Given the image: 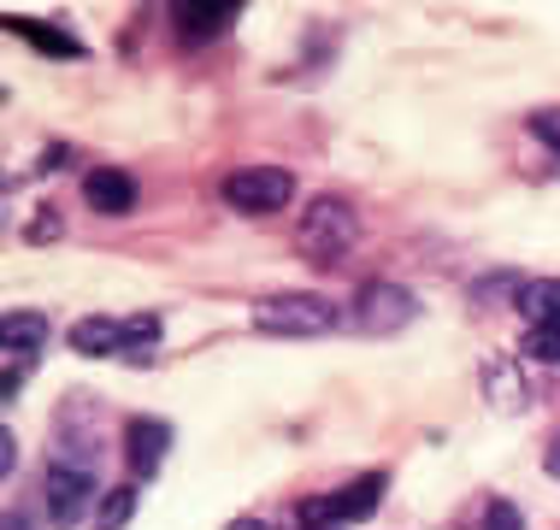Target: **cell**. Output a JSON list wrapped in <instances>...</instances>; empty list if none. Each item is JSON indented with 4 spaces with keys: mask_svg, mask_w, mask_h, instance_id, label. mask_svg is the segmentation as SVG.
<instances>
[{
    "mask_svg": "<svg viewBox=\"0 0 560 530\" xmlns=\"http://www.w3.org/2000/svg\"><path fill=\"white\" fill-rule=\"evenodd\" d=\"M42 348H48V318L30 313V307L0 313V360H19V366H30V360H42Z\"/></svg>",
    "mask_w": 560,
    "mask_h": 530,
    "instance_id": "cell-9",
    "label": "cell"
},
{
    "mask_svg": "<svg viewBox=\"0 0 560 530\" xmlns=\"http://www.w3.org/2000/svg\"><path fill=\"white\" fill-rule=\"evenodd\" d=\"M224 530H271V525H266V519H231Z\"/></svg>",
    "mask_w": 560,
    "mask_h": 530,
    "instance_id": "cell-23",
    "label": "cell"
},
{
    "mask_svg": "<svg viewBox=\"0 0 560 530\" xmlns=\"http://www.w3.org/2000/svg\"><path fill=\"white\" fill-rule=\"evenodd\" d=\"M7 24L19 30L24 42H36L42 54H54V59H78V54H83V42L66 36V30H54V24H36V19H7Z\"/></svg>",
    "mask_w": 560,
    "mask_h": 530,
    "instance_id": "cell-14",
    "label": "cell"
},
{
    "mask_svg": "<svg viewBox=\"0 0 560 530\" xmlns=\"http://www.w3.org/2000/svg\"><path fill=\"white\" fill-rule=\"evenodd\" d=\"M42 495H48V519L54 525H78V519H89V507H101V478L95 472H83V466H48V478H42Z\"/></svg>",
    "mask_w": 560,
    "mask_h": 530,
    "instance_id": "cell-6",
    "label": "cell"
},
{
    "mask_svg": "<svg viewBox=\"0 0 560 530\" xmlns=\"http://www.w3.org/2000/svg\"><path fill=\"white\" fill-rule=\"evenodd\" d=\"M59 236V219L48 212V219H30V231H24V242H54Z\"/></svg>",
    "mask_w": 560,
    "mask_h": 530,
    "instance_id": "cell-21",
    "label": "cell"
},
{
    "mask_svg": "<svg viewBox=\"0 0 560 530\" xmlns=\"http://www.w3.org/2000/svg\"><path fill=\"white\" fill-rule=\"evenodd\" d=\"M7 530H30V519L24 513H7Z\"/></svg>",
    "mask_w": 560,
    "mask_h": 530,
    "instance_id": "cell-24",
    "label": "cell"
},
{
    "mask_svg": "<svg viewBox=\"0 0 560 530\" xmlns=\"http://www.w3.org/2000/svg\"><path fill=\"white\" fill-rule=\"evenodd\" d=\"M236 0H184V7L172 12L177 19V36H189V42H213V36H224V30L236 24Z\"/></svg>",
    "mask_w": 560,
    "mask_h": 530,
    "instance_id": "cell-12",
    "label": "cell"
},
{
    "mask_svg": "<svg viewBox=\"0 0 560 530\" xmlns=\"http://www.w3.org/2000/svg\"><path fill=\"white\" fill-rule=\"evenodd\" d=\"M224 201H231L242 219L283 212L295 201V172H283V165H236V172L224 177Z\"/></svg>",
    "mask_w": 560,
    "mask_h": 530,
    "instance_id": "cell-4",
    "label": "cell"
},
{
    "mask_svg": "<svg viewBox=\"0 0 560 530\" xmlns=\"http://www.w3.org/2000/svg\"><path fill=\"white\" fill-rule=\"evenodd\" d=\"M19 472V431L7 424V436H0V478H12Z\"/></svg>",
    "mask_w": 560,
    "mask_h": 530,
    "instance_id": "cell-20",
    "label": "cell"
},
{
    "mask_svg": "<svg viewBox=\"0 0 560 530\" xmlns=\"http://www.w3.org/2000/svg\"><path fill=\"white\" fill-rule=\"evenodd\" d=\"M532 136L542 148H555L560 154V106H542V113H532Z\"/></svg>",
    "mask_w": 560,
    "mask_h": 530,
    "instance_id": "cell-18",
    "label": "cell"
},
{
    "mask_svg": "<svg viewBox=\"0 0 560 530\" xmlns=\"http://www.w3.org/2000/svg\"><path fill=\"white\" fill-rule=\"evenodd\" d=\"M520 290H525V283L513 278V271H495V278L472 283V295H478V301H495V295H520Z\"/></svg>",
    "mask_w": 560,
    "mask_h": 530,
    "instance_id": "cell-19",
    "label": "cell"
},
{
    "mask_svg": "<svg viewBox=\"0 0 560 530\" xmlns=\"http://www.w3.org/2000/svg\"><path fill=\"white\" fill-rule=\"evenodd\" d=\"M542 472H549V478H560V436L549 443V454H542Z\"/></svg>",
    "mask_w": 560,
    "mask_h": 530,
    "instance_id": "cell-22",
    "label": "cell"
},
{
    "mask_svg": "<svg viewBox=\"0 0 560 530\" xmlns=\"http://www.w3.org/2000/svg\"><path fill=\"white\" fill-rule=\"evenodd\" d=\"M136 483H113L107 495H101V507H95V530H125L130 519H136Z\"/></svg>",
    "mask_w": 560,
    "mask_h": 530,
    "instance_id": "cell-15",
    "label": "cell"
},
{
    "mask_svg": "<svg viewBox=\"0 0 560 530\" xmlns=\"http://www.w3.org/2000/svg\"><path fill=\"white\" fill-rule=\"evenodd\" d=\"M419 318V295L401 290V283L389 278H372L354 290V330L360 337H396V330H407Z\"/></svg>",
    "mask_w": 560,
    "mask_h": 530,
    "instance_id": "cell-5",
    "label": "cell"
},
{
    "mask_svg": "<svg viewBox=\"0 0 560 530\" xmlns=\"http://www.w3.org/2000/svg\"><path fill=\"white\" fill-rule=\"evenodd\" d=\"M520 313L532 325H560V278H532L520 290Z\"/></svg>",
    "mask_w": 560,
    "mask_h": 530,
    "instance_id": "cell-13",
    "label": "cell"
},
{
    "mask_svg": "<svg viewBox=\"0 0 560 530\" xmlns=\"http://www.w3.org/2000/svg\"><path fill=\"white\" fill-rule=\"evenodd\" d=\"M478 530H525V513L513 507V502H502V495H495L490 507H483V525Z\"/></svg>",
    "mask_w": 560,
    "mask_h": 530,
    "instance_id": "cell-17",
    "label": "cell"
},
{
    "mask_svg": "<svg viewBox=\"0 0 560 530\" xmlns=\"http://www.w3.org/2000/svg\"><path fill=\"white\" fill-rule=\"evenodd\" d=\"M71 354H89V360H118L125 354V318H107V313H89L66 330Z\"/></svg>",
    "mask_w": 560,
    "mask_h": 530,
    "instance_id": "cell-10",
    "label": "cell"
},
{
    "mask_svg": "<svg viewBox=\"0 0 560 530\" xmlns=\"http://www.w3.org/2000/svg\"><path fill=\"white\" fill-rule=\"evenodd\" d=\"M83 201H89V212H101V219H125V212H136V177L125 165H95V172L83 177Z\"/></svg>",
    "mask_w": 560,
    "mask_h": 530,
    "instance_id": "cell-8",
    "label": "cell"
},
{
    "mask_svg": "<svg viewBox=\"0 0 560 530\" xmlns=\"http://www.w3.org/2000/svg\"><path fill=\"white\" fill-rule=\"evenodd\" d=\"M165 448H172V424L165 419H130L125 424V460H130V483L154 478L165 466Z\"/></svg>",
    "mask_w": 560,
    "mask_h": 530,
    "instance_id": "cell-7",
    "label": "cell"
},
{
    "mask_svg": "<svg viewBox=\"0 0 560 530\" xmlns=\"http://www.w3.org/2000/svg\"><path fill=\"white\" fill-rule=\"evenodd\" d=\"M354 242H360V212H354V201H342V195H313L307 212L295 219V254L319 271L342 266V254L354 248Z\"/></svg>",
    "mask_w": 560,
    "mask_h": 530,
    "instance_id": "cell-1",
    "label": "cell"
},
{
    "mask_svg": "<svg viewBox=\"0 0 560 530\" xmlns=\"http://www.w3.org/2000/svg\"><path fill=\"white\" fill-rule=\"evenodd\" d=\"M478 377H483V401H490L495 413H525V407H532V389H525V377L508 354H490Z\"/></svg>",
    "mask_w": 560,
    "mask_h": 530,
    "instance_id": "cell-11",
    "label": "cell"
},
{
    "mask_svg": "<svg viewBox=\"0 0 560 530\" xmlns=\"http://www.w3.org/2000/svg\"><path fill=\"white\" fill-rule=\"evenodd\" d=\"M525 360H537V366H560V325H532L520 342Z\"/></svg>",
    "mask_w": 560,
    "mask_h": 530,
    "instance_id": "cell-16",
    "label": "cell"
},
{
    "mask_svg": "<svg viewBox=\"0 0 560 530\" xmlns=\"http://www.w3.org/2000/svg\"><path fill=\"white\" fill-rule=\"evenodd\" d=\"M384 490H389V472H366V478L342 483V490H330V495H307V502L295 507V525L301 530H348V525L372 519V513L384 507Z\"/></svg>",
    "mask_w": 560,
    "mask_h": 530,
    "instance_id": "cell-3",
    "label": "cell"
},
{
    "mask_svg": "<svg viewBox=\"0 0 560 530\" xmlns=\"http://www.w3.org/2000/svg\"><path fill=\"white\" fill-rule=\"evenodd\" d=\"M342 325L337 301L313 295V290H278L266 301H254V330L260 337H290V342H307V337H330Z\"/></svg>",
    "mask_w": 560,
    "mask_h": 530,
    "instance_id": "cell-2",
    "label": "cell"
}]
</instances>
